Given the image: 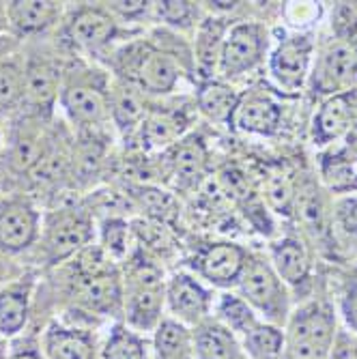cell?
<instances>
[{"instance_id":"obj_1","label":"cell","mask_w":357,"mask_h":359,"mask_svg":"<svg viewBox=\"0 0 357 359\" xmlns=\"http://www.w3.org/2000/svg\"><path fill=\"white\" fill-rule=\"evenodd\" d=\"M67 308L95 320H123V280L121 265L93 243L69 263L56 269Z\"/></svg>"},{"instance_id":"obj_2","label":"cell","mask_w":357,"mask_h":359,"mask_svg":"<svg viewBox=\"0 0 357 359\" xmlns=\"http://www.w3.org/2000/svg\"><path fill=\"white\" fill-rule=\"evenodd\" d=\"M112 76L100 62L72 56L65 67L56 112L74 134H104L110 125Z\"/></svg>"},{"instance_id":"obj_3","label":"cell","mask_w":357,"mask_h":359,"mask_svg":"<svg viewBox=\"0 0 357 359\" xmlns=\"http://www.w3.org/2000/svg\"><path fill=\"white\" fill-rule=\"evenodd\" d=\"M189 56L191 52L164 48L151 39H129L114 48L100 65L112 78L134 84L147 97H166L177 90L185 58Z\"/></svg>"},{"instance_id":"obj_4","label":"cell","mask_w":357,"mask_h":359,"mask_svg":"<svg viewBox=\"0 0 357 359\" xmlns=\"http://www.w3.org/2000/svg\"><path fill=\"white\" fill-rule=\"evenodd\" d=\"M129 28L123 26L106 3H76L67 5L56 41L72 56L102 62L114 48L129 41Z\"/></svg>"},{"instance_id":"obj_5","label":"cell","mask_w":357,"mask_h":359,"mask_svg":"<svg viewBox=\"0 0 357 359\" xmlns=\"http://www.w3.org/2000/svg\"><path fill=\"white\" fill-rule=\"evenodd\" d=\"M97 241L95 213L82 203H62L43 211L37 248L28 256L35 267L58 269Z\"/></svg>"},{"instance_id":"obj_6","label":"cell","mask_w":357,"mask_h":359,"mask_svg":"<svg viewBox=\"0 0 357 359\" xmlns=\"http://www.w3.org/2000/svg\"><path fill=\"white\" fill-rule=\"evenodd\" d=\"M123 323L147 336L166 318V276L151 256L138 248L121 263Z\"/></svg>"},{"instance_id":"obj_7","label":"cell","mask_w":357,"mask_h":359,"mask_svg":"<svg viewBox=\"0 0 357 359\" xmlns=\"http://www.w3.org/2000/svg\"><path fill=\"white\" fill-rule=\"evenodd\" d=\"M22 48L26 56V90L20 114L54 118L65 67L72 54L62 50L58 41L54 46H46L43 39L22 43Z\"/></svg>"},{"instance_id":"obj_8","label":"cell","mask_w":357,"mask_h":359,"mask_svg":"<svg viewBox=\"0 0 357 359\" xmlns=\"http://www.w3.org/2000/svg\"><path fill=\"white\" fill-rule=\"evenodd\" d=\"M336 344V318L328 306L306 304L286 320L282 359H330Z\"/></svg>"},{"instance_id":"obj_9","label":"cell","mask_w":357,"mask_h":359,"mask_svg":"<svg viewBox=\"0 0 357 359\" xmlns=\"http://www.w3.org/2000/svg\"><path fill=\"white\" fill-rule=\"evenodd\" d=\"M43 211L28 191L0 189V256L18 260L30 256L41 235Z\"/></svg>"},{"instance_id":"obj_10","label":"cell","mask_w":357,"mask_h":359,"mask_svg":"<svg viewBox=\"0 0 357 359\" xmlns=\"http://www.w3.org/2000/svg\"><path fill=\"white\" fill-rule=\"evenodd\" d=\"M239 297L265 323L280 325L290 316L286 284L278 278L271 263L263 258H248V265L237 284Z\"/></svg>"},{"instance_id":"obj_11","label":"cell","mask_w":357,"mask_h":359,"mask_svg":"<svg viewBox=\"0 0 357 359\" xmlns=\"http://www.w3.org/2000/svg\"><path fill=\"white\" fill-rule=\"evenodd\" d=\"M102 338L104 334L95 325L60 316L52 318L39 334L46 359H102Z\"/></svg>"},{"instance_id":"obj_12","label":"cell","mask_w":357,"mask_h":359,"mask_svg":"<svg viewBox=\"0 0 357 359\" xmlns=\"http://www.w3.org/2000/svg\"><path fill=\"white\" fill-rule=\"evenodd\" d=\"M213 290L191 271H175L166 278V316L194 330L213 312Z\"/></svg>"},{"instance_id":"obj_13","label":"cell","mask_w":357,"mask_h":359,"mask_svg":"<svg viewBox=\"0 0 357 359\" xmlns=\"http://www.w3.org/2000/svg\"><path fill=\"white\" fill-rule=\"evenodd\" d=\"M248 252L233 241H213L201 245L189 258V271L207 286H237L248 265Z\"/></svg>"},{"instance_id":"obj_14","label":"cell","mask_w":357,"mask_h":359,"mask_svg":"<svg viewBox=\"0 0 357 359\" xmlns=\"http://www.w3.org/2000/svg\"><path fill=\"white\" fill-rule=\"evenodd\" d=\"M267 50V30L256 22H241L226 30L220 52L217 74L239 78L263 60Z\"/></svg>"},{"instance_id":"obj_15","label":"cell","mask_w":357,"mask_h":359,"mask_svg":"<svg viewBox=\"0 0 357 359\" xmlns=\"http://www.w3.org/2000/svg\"><path fill=\"white\" fill-rule=\"evenodd\" d=\"M65 13H67V3H56V0H13V3H7L9 35H13L22 43L46 39L58 30Z\"/></svg>"},{"instance_id":"obj_16","label":"cell","mask_w":357,"mask_h":359,"mask_svg":"<svg viewBox=\"0 0 357 359\" xmlns=\"http://www.w3.org/2000/svg\"><path fill=\"white\" fill-rule=\"evenodd\" d=\"M37 292V273L26 269L20 278L0 288V340H15L26 334Z\"/></svg>"},{"instance_id":"obj_17","label":"cell","mask_w":357,"mask_h":359,"mask_svg":"<svg viewBox=\"0 0 357 359\" xmlns=\"http://www.w3.org/2000/svg\"><path fill=\"white\" fill-rule=\"evenodd\" d=\"M312 39L308 35H286L280 39L269 56V74L278 88L295 93L304 86L310 62H312Z\"/></svg>"},{"instance_id":"obj_18","label":"cell","mask_w":357,"mask_h":359,"mask_svg":"<svg viewBox=\"0 0 357 359\" xmlns=\"http://www.w3.org/2000/svg\"><path fill=\"white\" fill-rule=\"evenodd\" d=\"M191 114L183 106H153L149 104L147 116L138 129V142L144 151L166 153L187 136Z\"/></svg>"},{"instance_id":"obj_19","label":"cell","mask_w":357,"mask_h":359,"mask_svg":"<svg viewBox=\"0 0 357 359\" xmlns=\"http://www.w3.org/2000/svg\"><path fill=\"white\" fill-rule=\"evenodd\" d=\"M357 123V97L355 90L338 93L328 97L321 104L312 121V140L314 144H330L349 134V129Z\"/></svg>"},{"instance_id":"obj_20","label":"cell","mask_w":357,"mask_h":359,"mask_svg":"<svg viewBox=\"0 0 357 359\" xmlns=\"http://www.w3.org/2000/svg\"><path fill=\"white\" fill-rule=\"evenodd\" d=\"M166 175L177 189H194L205 177L207 170V147L196 134L185 136L166 153Z\"/></svg>"},{"instance_id":"obj_21","label":"cell","mask_w":357,"mask_h":359,"mask_svg":"<svg viewBox=\"0 0 357 359\" xmlns=\"http://www.w3.org/2000/svg\"><path fill=\"white\" fill-rule=\"evenodd\" d=\"M357 84V54L351 46L336 43L323 54L314 72V88L318 93H346Z\"/></svg>"},{"instance_id":"obj_22","label":"cell","mask_w":357,"mask_h":359,"mask_svg":"<svg viewBox=\"0 0 357 359\" xmlns=\"http://www.w3.org/2000/svg\"><path fill=\"white\" fill-rule=\"evenodd\" d=\"M149 102L134 84L112 78L110 88V125L125 138L138 136V129L147 116Z\"/></svg>"},{"instance_id":"obj_23","label":"cell","mask_w":357,"mask_h":359,"mask_svg":"<svg viewBox=\"0 0 357 359\" xmlns=\"http://www.w3.org/2000/svg\"><path fill=\"white\" fill-rule=\"evenodd\" d=\"M194 359H245V351L239 338L222 325L215 316L203 320L191 330Z\"/></svg>"},{"instance_id":"obj_24","label":"cell","mask_w":357,"mask_h":359,"mask_svg":"<svg viewBox=\"0 0 357 359\" xmlns=\"http://www.w3.org/2000/svg\"><path fill=\"white\" fill-rule=\"evenodd\" d=\"M280 121H282L280 106L271 100V97L248 93V95H241L231 125H235L245 134L271 136L278 132Z\"/></svg>"},{"instance_id":"obj_25","label":"cell","mask_w":357,"mask_h":359,"mask_svg":"<svg viewBox=\"0 0 357 359\" xmlns=\"http://www.w3.org/2000/svg\"><path fill=\"white\" fill-rule=\"evenodd\" d=\"M26 56L24 48L0 58V125L11 123L24 108Z\"/></svg>"},{"instance_id":"obj_26","label":"cell","mask_w":357,"mask_h":359,"mask_svg":"<svg viewBox=\"0 0 357 359\" xmlns=\"http://www.w3.org/2000/svg\"><path fill=\"white\" fill-rule=\"evenodd\" d=\"M102 359H155L151 336L114 320L102 338Z\"/></svg>"},{"instance_id":"obj_27","label":"cell","mask_w":357,"mask_h":359,"mask_svg":"<svg viewBox=\"0 0 357 359\" xmlns=\"http://www.w3.org/2000/svg\"><path fill=\"white\" fill-rule=\"evenodd\" d=\"M241 95L222 80H205L196 88V110L215 125H231Z\"/></svg>"},{"instance_id":"obj_28","label":"cell","mask_w":357,"mask_h":359,"mask_svg":"<svg viewBox=\"0 0 357 359\" xmlns=\"http://www.w3.org/2000/svg\"><path fill=\"white\" fill-rule=\"evenodd\" d=\"M271 267L286 286H302L310 278V258L302 241L286 237L271 245Z\"/></svg>"},{"instance_id":"obj_29","label":"cell","mask_w":357,"mask_h":359,"mask_svg":"<svg viewBox=\"0 0 357 359\" xmlns=\"http://www.w3.org/2000/svg\"><path fill=\"white\" fill-rule=\"evenodd\" d=\"M226 37V28L220 24V20H205L198 24L196 30V39H194V72H198L201 82L213 80V72H217V62H220V52L222 43Z\"/></svg>"},{"instance_id":"obj_30","label":"cell","mask_w":357,"mask_h":359,"mask_svg":"<svg viewBox=\"0 0 357 359\" xmlns=\"http://www.w3.org/2000/svg\"><path fill=\"white\" fill-rule=\"evenodd\" d=\"M151 342L155 359H194L191 330L168 316L151 334Z\"/></svg>"},{"instance_id":"obj_31","label":"cell","mask_w":357,"mask_h":359,"mask_svg":"<svg viewBox=\"0 0 357 359\" xmlns=\"http://www.w3.org/2000/svg\"><path fill=\"white\" fill-rule=\"evenodd\" d=\"M97 245L104 250L106 256H110L114 263L123 260L136 250L134 245V228L129 226L127 219L119 215H108L97 224Z\"/></svg>"},{"instance_id":"obj_32","label":"cell","mask_w":357,"mask_h":359,"mask_svg":"<svg viewBox=\"0 0 357 359\" xmlns=\"http://www.w3.org/2000/svg\"><path fill=\"white\" fill-rule=\"evenodd\" d=\"M213 316L226 325L241 342V338L254 330L258 323H261V318H258V314L239 297V295H233V292H224V295H220L215 299V306H213Z\"/></svg>"},{"instance_id":"obj_33","label":"cell","mask_w":357,"mask_h":359,"mask_svg":"<svg viewBox=\"0 0 357 359\" xmlns=\"http://www.w3.org/2000/svg\"><path fill=\"white\" fill-rule=\"evenodd\" d=\"M241 346L250 359H282L284 332L278 325L261 320L241 338Z\"/></svg>"},{"instance_id":"obj_34","label":"cell","mask_w":357,"mask_h":359,"mask_svg":"<svg viewBox=\"0 0 357 359\" xmlns=\"http://www.w3.org/2000/svg\"><path fill=\"white\" fill-rule=\"evenodd\" d=\"M151 15L157 18L161 24L170 26L173 30H189L196 28L198 20V7L196 3H183V0H161L153 3Z\"/></svg>"},{"instance_id":"obj_35","label":"cell","mask_w":357,"mask_h":359,"mask_svg":"<svg viewBox=\"0 0 357 359\" xmlns=\"http://www.w3.org/2000/svg\"><path fill=\"white\" fill-rule=\"evenodd\" d=\"M265 196H267V201H269V207L276 213H280V215H290V213H293L297 194H295L293 181H290V177L284 175L282 170L269 172V177L265 181Z\"/></svg>"},{"instance_id":"obj_36","label":"cell","mask_w":357,"mask_h":359,"mask_svg":"<svg viewBox=\"0 0 357 359\" xmlns=\"http://www.w3.org/2000/svg\"><path fill=\"white\" fill-rule=\"evenodd\" d=\"M321 175L325 185L334 191H349L357 189V166L336 157L334 153L325 155L321 164Z\"/></svg>"},{"instance_id":"obj_37","label":"cell","mask_w":357,"mask_h":359,"mask_svg":"<svg viewBox=\"0 0 357 359\" xmlns=\"http://www.w3.org/2000/svg\"><path fill=\"white\" fill-rule=\"evenodd\" d=\"M106 5L123 26H132V24L140 22L142 18L151 15V9H153V3H144V0H129V3H106Z\"/></svg>"},{"instance_id":"obj_38","label":"cell","mask_w":357,"mask_h":359,"mask_svg":"<svg viewBox=\"0 0 357 359\" xmlns=\"http://www.w3.org/2000/svg\"><path fill=\"white\" fill-rule=\"evenodd\" d=\"M7 359H46L39 336L37 334H24L9 342Z\"/></svg>"},{"instance_id":"obj_39","label":"cell","mask_w":357,"mask_h":359,"mask_svg":"<svg viewBox=\"0 0 357 359\" xmlns=\"http://www.w3.org/2000/svg\"><path fill=\"white\" fill-rule=\"evenodd\" d=\"M340 310H342V318L346 323V327L357 334V276L353 280H349V284L342 292Z\"/></svg>"},{"instance_id":"obj_40","label":"cell","mask_w":357,"mask_h":359,"mask_svg":"<svg viewBox=\"0 0 357 359\" xmlns=\"http://www.w3.org/2000/svg\"><path fill=\"white\" fill-rule=\"evenodd\" d=\"M336 157L349 161V164L357 166V123L349 129V134L342 138V147L334 151Z\"/></svg>"},{"instance_id":"obj_41","label":"cell","mask_w":357,"mask_h":359,"mask_svg":"<svg viewBox=\"0 0 357 359\" xmlns=\"http://www.w3.org/2000/svg\"><path fill=\"white\" fill-rule=\"evenodd\" d=\"M24 271H26V267L18 265V260H9V258L0 256V288H3L5 284H9L11 280L20 278Z\"/></svg>"},{"instance_id":"obj_42","label":"cell","mask_w":357,"mask_h":359,"mask_svg":"<svg viewBox=\"0 0 357 359\" xmlns=\"http://www.w3.org/2000/svg\"><path fill=\"white\" fill-rule=\"evenodd\" d=\"M330 359H357V344H351L344 340L340 344H334Z\"/></svg>"},{"instance_id":"obj_43","label":"cell","mask_w":357,"mask_h":359,"mask_svg":"<svg viewBox=\"0 0 357 359\" xmlns=\"http://www.w3.org/2000/svg\"><path fill=\"white\" fill-rule=\"evenodd\" d=\"M22 48V41L15 39L13 35H0V58H5Z\"/></svg>"},{"instance_id":"obj_44","label":"cell","mask_w":357,"mask_h":359,"mask_svg":"<svg viewBox=\"0 0 357 359\" xmlns=\"http://www.w3.org/2000/svg\"><path fill=\"white\" fill-rule=\"evenodd\" d=\"M0 35H9V20H7V3H0Z\"/></svg>"},{"instance_id":"obj_45","label":"cell","mask_w":357,"mask_h":359,"mask_svg":"<svg viewBox=\"0 0 357 359\" xmlns=\"http://www.w3.org/2000/svg\"><path fill=\"white\" fill-rule=\"evenodd\" d=\"M3 157H5V129L0 125V164H3Z\"/></svg>"},{"instance_id":"obj_46","label":"cell","mask_w":357,"mask_h":359,"mask_svg":"<svg viewBox=\"0 0 357 359\" xmlns=\"http://www.w3.org/2000/svg\"><path fill=\"white\" fill-rule=\"evenodd\" d=\"M7 351H9V342L0 340V359H7Z\"/></svg>"},{"instance_id":"obj_47","label":"cell","mask_w":357,"mask_h":359,"mask_svg":"<svg viewBox=\"0 0 357 359\" xmlns=\"http://www.w3.org/2000/svg\"><path fill=\"white\" fill-rule=\"evenodd\" d=\"M351 48H353V50H355V54H357V35L353 37V46H351Z\"/></svg>"},{"instance_id":"obj_48","label":"cell","mask_w":357,"mask_h":359,"mask_svg":"<svg viewBox=\"0 0 357 359\" xmlns=\"http://www.w3.org/2000/svg\"><path fill=\"white\" fill-rule=\"evenodd\" d=\"M0 189H3V177H0Z\"/></svg>"}]
</instances>
